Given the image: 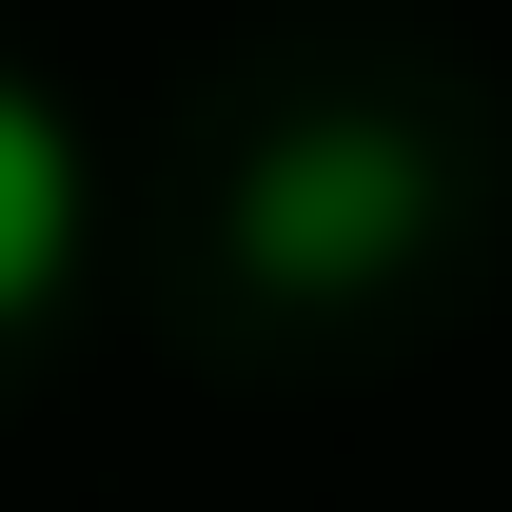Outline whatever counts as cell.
<instances>
[{
	"mask_svg": "<svg viewBox=\"0 0 512 512\" xmlns=\"http://www.w3.org/2000/svg\"><path fill=\"white\" fill-rule=\"evenodd\" d=\"M60 276H79V138H60L40 79H0V335L40 316Z\"/></svg>",
	"mask_w": 512,
	"mask_h": 512,
	"instance_id": "2",
	"label": "cell"
},
{
	"mask_svg": "<svg viewBox=\"0 0 512 512\" xmlns=\"http://www.w3.org/2000/svg\"><path fill=\"white\" fill-rule=\"evenodd\" d=\"M414 237H434V158L394 119H296L237 158V276H276V296H375V276H414Z\"/></svg>",
	"mask_w": 512,
	"mask_h": 512,
	"instance_id": "1",
	"label": "cell"
}]
</instances>
